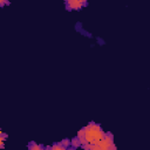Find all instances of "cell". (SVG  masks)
Listing matches in <instances>:
<instances>
[{
	"mask_svg": "<svg viewBox=\"0 0 150 150\" xmlns=\"http://www.w3.org/2000/svg\"><path fill=\"white\" fill-rule=\"evenodd\" d=\"M50 149H52V150H66V148L61 144V142L52 144V145H50Z\"/></svg>",
	"mask_w": 150,
	"mask_h": 150,
	"instance_id": "6",
	"label": "cell"
},
{
	"mask_svg": "<svg viewBox=\"0 0 150 150\" xmlns=\"http://www.w3.org/2000/svg\"><path fill=\"white\" fill-rule=\"evenodd\" d=\"M6 5H9V0H0V6L4 7Z\"/></svg>",
	"mask_w": 150,
	"mask_h": 150,
	"instance_id": "8",
	"label": "cell"
},
{
	"mask_svg": "<svg viewBox=\"0 0 150 150\" xmlns=\"http://www.w3.org/2000/svg\"><path fill=\"white\" fill-rule=\"evenodd\" d=\"M117 146L114 144V135L111 132H105L103 138L95 145L90 148V150H116Z\"/></svg>",
	"mask_w": 150,
	"mask_h": 150,
	"instance_id": "2",
	"label": "cell"
},
{
	"mask_svg": "<svg viewBox=\"0 0 150 150\" xmlns=\"http://www.w3.org/2000/svg\"><path fill=\"white\" fill-rule=\"evenodd\" d=\"M27 148H28L29 150H41V149H45L43 145H39V144H36L35 142H30V143L27 145Z\"/></svg>",
	"mask_w": 150,
	"mask_h": 150,
	"instance_id": "4",
	"label": "cell"
},
{
	"mask_svg": "<svg viewBox=\"0 0 150 150\" xmlns=\"http://www.w3.org/2000/svg\"><path fill=\"white\" fill-rule=\"evenodd\" d=\"M61 144L67 149V148H69L70 146V144H71V141L69 139V138H64V139H62L61 141Z\"/></svg>",
	"mask_w": 150,
	"mask_h": 150,
	"instance_id": "7",
	"label": "cell"
},
{
	"mask_svg": "<svg viewBox=\"0 0 150 150\" xmlns=\"http://www.w3.org/2000/svg\"><path fill=\"white\" fill-rule=\"evenodd\" d=\"M88 0H64V7L67 11H81L87 7Z\"/></svg>",
	"mask_w": 150,
	"mask_h": 150,
	"instance_id": "3",
	"label": "cell"
},
{
	"mask_svg": "<svg viewBox=\"0 0 150 150\" xmlns=\"http://www.w3.org/2000/svg\"><path fill=\"white\" fill-rule=\"evenodd\" d=\"M71 144H70V146H73V148H80L82 144H81V141L79 139V137L76 136V137H73L71 139Z\"/></svg>",
	"mask_w": 150,
	"mask_h": 150,
	"instance_id": "5",
	"label": "cell"
},
{
	"mask_svg": "<svg viewBox=\"0 0 150 150\" xmlns=\"http://www.w3.org/2000/svg\"><path fill=\"white\" fill-rule=\"evenodd\" d=\"M0 137H2V138H7V137H8V135H7V134H5L4 131H0Z\"/></svg>",
	"mask_w": 150,
	"mask_h": 150,
	"instance_id": "9",
	"label": "cell"
},
{
	"mask_svg": "<svg viewBox=\"0 0 150 150\" xmlns=\"http://www.w3.org/2000/svg\"><path fill=\"white\" fill-rule=\"evenodd\" d=\"M104 131L102 127L95 122H89L86 127L81 128L77 131V137L81 141V148L90 150V148L97 144L104 136Z\"/></svg>",
	"mask_w": 150,
	"mask_h": 150,
	"instance_id": "1",
	"label": "cell"
},
{
	"mask_svg": "<svg viewBox=\"0 0 150 150\" xmlns=\"http://www.w3.org/2000/svg\"><path fill=\"white\" fill-rule=\"evenodd\" d=\"M97 41H98V43H100V45H103V43H104V41H102L100 38H97Z\"/></svg>",
	"mask_w": 150,
	"mask_h": 150,
	"instance_id": "10",
	"label": "cell"
}]
</instances>
